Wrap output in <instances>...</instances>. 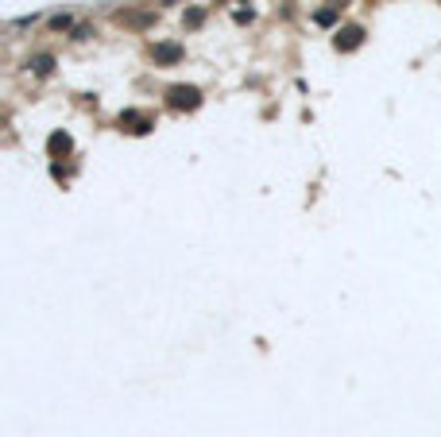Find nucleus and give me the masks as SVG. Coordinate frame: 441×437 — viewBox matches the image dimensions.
Wrapping results in <instances>:
<instances>
[{
  "mask_svg": "<svg viewBox=\"0 0 441 437\" xmlns=\"http://www.w3.org/2000/svg\"><path fill=\"white\" fill-rule=\"evenodd\" d=\"M51 66H54L51 54H39V58H35V70H39V74H51Z\"/></svg>",
  "mask_w": 441,
  "mask_h": 437,
  "instance_id": "nucleus-3",
  "label": "nucleus"
},
{
  "mask_svg": "<svg viewBox=\"0 0 441 437\" xmlns=\"http://www.w3.org/2000/svg\"><path fill=\"white\" fill-rule=\"evenodd\" d=\"M51 27H54V31H62V27H70V16H54V19H51Z\"/></svg>",
  "mask_w": 441,
  "mask_h": 437,
  "instance_id": "nucleus-4",
  "label": "nucleus"
},
{
  "mask_svg": "<svg viewBox=\"0 0 441 437\" xmlns=\"http://www.w3.org/2000/svg\"><path fill=\"white\" fill-rule=\"evenodd\" d=\"M155 58H159V62H178V58H182V47L163 43V47H155Z\"/></svg>",
  "mask_w": 441,
  "mask_h": 437,
  "instance_id": "nucleus-2",
  "label": "nucleus"
},
{
  "mask_svg": "<svg viewBox=\"0 0 441 437\" xmlns=\"http://www.w3.org/2000/svg\"><path fill=\"white\" fill-rule=\"evenodd\" d=\"M170 105L174 108H194L197 105V89H186V85H178V89H170Z\"/></svg>",
  "mask_w": 441,
  "mask_h": 437,
  "instance_id": "nucleus-1",
  "label": "nucleus"
}]
</instances>
